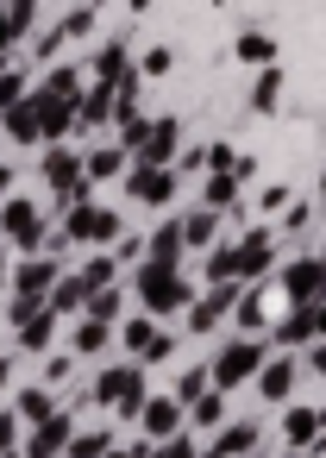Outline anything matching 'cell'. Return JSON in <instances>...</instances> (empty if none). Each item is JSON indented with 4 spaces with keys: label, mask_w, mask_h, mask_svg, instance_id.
Here are the masks:
<instances>
[{
    "label": "cell",
    "mask_w": 326,
    "mask_h": 458,
    "mask_svg": "<svg viewBox=\"0 0 326 458\" xmlns=\"http://www.w3.org/2000/svg\"><path fill=\"white\" fill-rule=\"evenodd\" d=\"M270 364V345L263 339H226L220 352H213V364H207V383L226 395V389H238L245 377H257Z\"/></svg>",
    "instance_id": "cell-1"
},
{
    "label": "cell",
    "mask_w": 326,
    "mask_h": 458,
    "mask_svg": "<svg viewBox=\"0 0 326 458\" xmlns=\"http://www.w3.org/2000/svg\"><path fill=\"white\" fill-rule=\"evenodd\" d=\"M95 402L113 408V414H126V420H138V414H145V364H113V370H101V377H95Z\"/></svg>",
    "instance_id": "cell-2"
},
{
    "label": "cell",
    "mask_w": 326,
    "mask_h": 458,
    "mask_svg": "<svg viewBox=\"0 0 326 458\" xmlns=\"http://www.w3.org/2000/svg\"><path fill=\"white\" fill-rule=\"evenodd\" d=\"M138 301H145V314H151V320H163V314H188L195 289H188L176 270H157V264H145V270H138Z\"/></svg>",
    "instance_id": "cell-3"
},
{
    "label": "cell",
    "mask_w": 326,
    "mask_h": 458,
    "mask_svg": "<svg viewBox=\"0 0 326 458\" xmlns=\"http://www.w3.org/2000/svg\"><path fill=\"white\" fill-rule=\"evenodd\" d=\"M63 239H70V245H113V239H126V226H120V214H113V208L76 201V208L63 214Z\"/></svg>",
    "instance_id": "cell-4"
},
{
    "label": "cell",
    "mask_w": 326,
    "mask_h": 458,
    "mask_svg": "<svg viewBox=\"0 0 326 458\" xmlns=\"http://www.w3.org/2000/svg\"><path fill=\"white\" fill-rule=\"evenodd\" d=\"M45 182H51L70 208H76V201H88V189H95V182H88V170H82V157H76L70 145H51V151H45Z\"/></svg>",
    "instance_id": "cell-5"
},
{
    "label": "cell",
    "mask_w": 326,
    "mask_h": 458,
    "mask_svg": "<svg viewBox=\"0 0 326 458\" xmlns=\"http://www.w3.org/2000/svg\"><path fill=\"white\" fill-rule=\"evenodd\" d=\"M282 289H288V301L295 308H320L326 301V258H295L288 270H282Z\"/></svg>",
    "instance_id": "cell-6"
},
{
    "label": "cell",
    "mask_w": 326,
    "mask_h": 458,
    "mask_svg": "<svg viewBox=\"0 0 326 458\" xmlns=\"http://www.w3.org/2000/svg\"><path fill=\"white\" fill-rule=\"evenodd\" d=\"M0 226H7V239H13L20 251H38V245H45V220H38V208H32L26 195H13L7 208H0Z\"/></svg>",
    "instance_id": "cell-7"
},
{
    "label": "cell",
    "mask_w": 326,
    "mask_h": 458,
    "mask_svg": "<svg viewBox=\"0 0 326 458\" xmlns=\"http://www.w3.org/2000/svg\"><path fill=\"white\" fill-rule=\"evenodd\" d=\"M57 276H63V264L45 251V258H26L20 270H13V295H32V301H51V289H57Z\"/></svg>",
    "instance_id": "cell-8"
},
{
    "label": "cell",
    "mask_w": 326,
    "mask_h": 458,
    "mask_svg": "<svg viewBox=\"0 0 326 458\" xmlns=\"http://www.w3.org/2000/svg\"><path fill=\"white\" fill-rule=\"evenodd\" d=\"M70 439H76V420H70V408H63L57 420H45V427L26 433V458H63Z\"/></svg>",
    "instance_id": "cell-9"
},
{
    "label": "cell",
    "mask_w": 326,
    "mask_h": 458,
    "mask_svg": "<svg viewBox=\"0 0 326 458\" xmlns=\"http://www.w3.org/2000/svg\"><path fill=\"white\" fill-rule=\"evenodd\" d=\"M176 145H182V120H151V139H145V151H138V164L145 170H170V157H176Z\"/></svg>",
    "instance_id": "cell-10"
},
{
    "label": "cell",
    "mask_w": 326,
    "mask_h": 458,
    "mask_svg": "<svg viewBox=\"0 0 326 458\" xmlns=\"http://www.w3.org/2000/svg\"><path fill=\"white\" fill-rule=\"evenodd\" d=\"M270 264H276V233L270 226H251L238 239V276H270Z\"/></svg>",
    "instance_id": "cell-11"
},
{
    "label": "cell",
    "mask_w": 326,
    "mask_h": 458,
    "mask_svg": "<svg viewBox=\"0 0 326 458\" xmlns=\"http://www.w3.org/2000/svg\"><path fill=\"white\" fill-rule=\"evenodd\" d=\"M138 420H145L151 439H176V433H182V402H176V395H145V414H138Z\"/></svg>",
    "instance_id": "cell-12"
},
{
    "label": "cell",
    "mask_w": 326,
    "mask_h": 458,
    "mask_svg": "<svg viewBox=\"0 0 326 458\" xmlns=\"http://www.w3.org/2000/svg\"><path fill=\"white\" fill-rule=\"evenodd\" d=\"M132 195H138L145 208H163V201L176 195V170H145V164H138V170H132Z\"/></svg>",
    "instance_id": "cell-13"
},
{
    "label": "cell",
    "mask_w": 326,
    "mask_h": 458,
    "mask_svg": "<svg viewBox=\"0 0 326 458\" xmlns=\"http://www.w3.org/2000/svg\"><path fill=\"white\" fill-rule=\"evenodd\" d=\"M88 295H95V289H88V283H82V270H63V276H57V289H51V301H45V308H51V314H57V320H63V314H76V308H88Z\"/></svg>",
    "instance_id": "cell-14"
},
{
    "label": "cell",
    "mask_w": 326,
    "mask_h": 458,
    "mask_svg": "<svg viewBox=\"0 0 326 458\" xmlns=\"http://www.w3.org/2000/svg\"><path fill=\"white\" fill-rule=\"evenodd\" d=\"M295 370H301V364H295L288 352H276V358L257 370V389H263V402H282V395L295 389Z\"/></svg>",
    "instance_id": "cell-15"
},
{
    "label": "cell",
    "mask_w": 326,
    "mask_h": 458,
    "mask_svg": "<svg viewBox=\"0 0 326 458\" xmlns=\"http://www.w3.org/2000/svg\"><path fill=\"white\" fill-rule=\"evenodd\" d=\"M113 114H120V82H95V89L82 95V114H76V120H82V126H101V120H113Z\"/></svg>",
    "instance_id": "cell-16"
},
{
    "label": "cell",
    "mask_w": 326,
    "mask_h": 458,
    "mask_svg": "<svg viewBox=\"0 0 326 458\" xmlns=\"http://www.w3.org/2000/svg\"><path fill=\"white\" fill-rule=\"evenodd\" d=\"M145 251H151L157 270H176V258H182V220H163V226L145 239Z\"/></svg>",
    "instance_id": "cell-17"
},
{
    "label": "cell",
    "mask_w": 326,
    "mask_h": 458,
    "mask_svg": "<svg viewBox=\"0 0 326 458\" xmlns=\"http://www.w3.org/2000/svg\"><path fill=\"white\" fill-rule=\"evenodd\" d=\"M13 414H20V420H32V427H45V420H57L63 408H57V395H51L45 383H32V389H20V402H13Z\"/></svg>",
    "instance_id": "cell-18"
},
{
    "label": "cell",
    "mask_w": 326,
    "mask_h": 458,
    "mask_svg": "<svg viewBox=\"0 0 326 458\" xmlns=\"http://www.w3.org/2000/svg\"><path fill=\"white\" fill-rule=\"evenodd\" d=\"M232 51H238L245 64H257V70H270V64H276V38H270L263 26H251V32H238V45H232Z\"/></svg>",
    "instance_id": "cell-19"
},
{
    "label": "cell",
    "mask_w": 326,
    "mask_h": 458,
    "mask_svg": "<svg viewBox=\"0 0 326 458\" xmlns=\"http://www.w3.org/2000/svg\"><path fill=\"white\" fill-rule=\"evenodd\" d=\"M95 76H101V82H120V76H132V57H126V38H107V45L95 51Z\"/></svg>",
    "instance_id": "cell-20"
},
{
    "label": "cell",
    "mask_w": 326,
    "mask_h": 458,
    "mask_svg": "<svg viewBox=\"0 0 326 458\" xmlns=\"http://www.w3.org/2000/svg\"><path fill=\"white\" fill-rule=\"evenodd\" d=\"M7 139H13V145H38V139H45V126H38V107H32V95H26V101H20V107L7 114Z\"/></svg>",
    "instance_id": "cell-21"
},
{
    "label": "cell",
    "mask_w": 326,
    "mask_h": 458,
    "mask_svg": "<svg viewBox=\"0 0 326 458\" xmlns=\"http://www.w3.org/2000/svg\"><path fill=\"white\" fill-rule=\"evenodd\" d=\"M82 170H88V182H107V176L126 170V151H120V145H95V151L82 157Z\"/></svg>",
    "instance_id": "cell-22"
},
{
    "label": "cell",
    "mask_w": 326,
    "mask_h": 458,
    "mask_svg": "<svg viewBox=\"0 0 326 458\" xmlns=\"http://www.w3.org/2000/svg\"><path fill=\"white\" fill-rule=\"evenodd\" d=\"M82 320L120 327V320H126V301H120V289H95V295H88V308H82Z\"/></svg>",
    "instance_id": "cell-23"
},
{
    "label": "cell",
    "mask_w": 326,
    "mask_h": 458,
    "mask_svg": "<svg viewBox=\"0 0 326 458\" xmlns=\"http://www.w3.org/2000/svg\"><path fill=\"white\" fill-rule=\"evenodd\" d=\"M157 333H163V327H157L151 314H138V320H120V339L132 345V364H138V358H145V352L157 345Z\"/></svg>",
    "instance_id": "cell-24"
},
{
    "label": "cell",
    "mask_w": 326,
    "mask_h": 458,
    "mask_svg": "<svg viewBox=\"0 0 326 458\" xmlns=\"http://www.w3.org/2000/svg\"><path fill=\"white\" fill-rule=\"evenodd\" d=\"M282 433H288V445H307V439H320V408H288L282 414Z\"/></svg>",
    "instance_id": "cell-25"
},
{
    "label": "cell",
    "mask_w": 326,
    "mask_h": 458,
    "mask_svg": "<svg viewBox=\"0 0 326 458\" xmlns=\"http://www.w3.org/2000/svg\"><path fill=\"white\" fill-rule=\"evenodd\" d=\"M251 445H257V420H238V427L213 433V452H220V458H245Z\"/></svg>",
    "instance_id": "cell-26"
},
{
    "label": "cell",
    "mask_w": 326,
    "mask_h": 458,
    "mask_svg": "<svg viewBox=\"0 0 326 458\" xmlns=\"http://www.w3.org/2000/svg\"><path fill=\"white\" fill-rule=\"evenodd\" d=\"M182 245H220V214H213V208L188 214V220H182Z\"/></svg>",
    "instance_id": "cell-27"
},
{
    "label": "cell",
    "mask_w": 326,
    "mask_h": 458,
    "mask_svg": "<svg viewBox=\"0 0 326 458\" xmlns=\"http://www.w3.org/2000/svg\"><path fill=\"white\" fill-rule=\"evenodd\" d=\"M82 283H88V289H120V258H113V251H95V258L82 264Z\"/></svg>",
    "instance_id": "cell-28"
},
{
    "label": "cell",
    "mask_w": 326,
    "mask_h": 458,
    "mask_svg": "<svg viewBox=\"0 0 326 458\" xmlns=\"http://www.w3.org/2000/svg\"><path fill=\"white\" fill-rule=\"evenodd\" d=\"M276 95H282V70L270 64V70H257V82H251V107H257V114H270V107H276Z\"/></svg>",
    "instance_id": "cell-29"
},
{
    "label": "cell",
    "mask_w": 326,
    "mask_h": 458,
    "mask_svg": "<svg viewBox=\"0 0 326 458\" xmlns=\"http://www.w3.org/2000/svg\"><path fill=\"white\" fill-rule=\"evenodd\" d=\"M213 283H238V245L207 251V289H213Z\"/></svg>",
    "instance_id": "cell-30"
},
{
    "label": "cell",
    "mask_w": 326,
    "mask_h": 458,
    "mask_svg": "<svg viewBox=\"0 0 326 458\" xmlns=\"http://www.w3.org/2000/svg\"><path fill=\"white\" fill-rule=\"evenodd\" d=\"M232 320L245 327V339H257V327H263V289H245L238 308H232Z\"/></svg>",
    "instance_id": "cell-31"
},
{
    "label": "cell",
    "mask_w": 326,
    "mask_h": 458,
    "mask_svg": "<svg viewBox=\"0 0 326 458\" xmlns=\"http://www.w3.org/2000/svg\"><path fill=\"white\" fill-rule=\"evenodd\" d=\"M313 339V308H295L282 327H276V345H307Z\"/></svg>",
    "instance_id": "cell-32"
},
{
    "label": "cell",
    "mask_w": 326,
    "mask_h": 458,
    "mask_svg": "<svg viewBox=\"0 0 326 458\" xmlns=\"http://www.w3.org/2000/svg\"><path fill=\"white\" fill-rule=\"evenodd\" d=\"M51 339H57V314H51V308H45L32 327H20V352H45Z\"/></svg>",
    "instance_id": "cell-33"
},
{
    "label": "cell",
    "mask_w": 326,
    "mask_h": 458,
    "mask_svg": "<svg viewBox=\"0 0 326 458\" xmlns=\"http://www.w3.org/2000/svg\"><path fill=\"white\" fill-rule=\"evenodd\" d=\"M107 339H113V327H101V320H76V333H70L76 352H101Z\"/></svg>",
    "instance_id": "cell-34"
},
{
    "label": "cell",
    "mask_w": 326,
    "mask_h": 458,
    "mask_svg": "<svg viewBox=\"0 0 326 458\" xmlns=\"http://www.w3.org/2000/svg\"><path fill=\"white\" fill-rule=\"evenodd\" d=\"M107 452H113V433H76L63 458H107Z\"/></svg>",
    "instance_id": "cell-35"
},
{
    "label": "cell",
    "mask_w": 326,
    "mask_h": 458,
    "mask_svg": "<svg viewBox=\"0 0 326 458\" xmlns=\"http://www.w3.org/2000/svg\"><path fill=\"white\" fill-rule=\"evenodd\" d=\"M45 89H51V95H70V101H82V95H88V89H82V70H70V64H63V70H51V76H45Z\"/></svg>",
    "instance_id": "cell-36"
},
{
    "label": "cell",
    "mask_w": 326,
    "mask_h": 458,
    "mask_svg": "<svg viewBox=\"0 0 326 458\" xmlns=\"http://www.w3.org/2000/svg\"><path fill=\"white\" fill-rule=\"evenodd\" d=\"M232 201H238V176H207V208L226 214Z\"/></svg>",
    "instance_id": "cell-37"
},
{
    "label": "cell",
    "mask_w": 326,
    "mask_h": 458,
    "mask_svg": "<svg viewBox=\"0 0 326 458\" xmlns=\"http://www.w3.org/2000/svg\"><path fill=\"white\" fill-rule=\"evenodd\" d=\"M20 101H26V76L13 70V76H0V120H7V114H13Z\"/></svg>",
    "instance_id": "cell-38"
},
{
    "label": "cell",
    "mask_w": 326,
    "mask_h": 458,
    "mask_svg": "<svg viewBox=\"0 0 326 458\" xmlns=\"http://www.w3.org/2000/svg\"><path fill=\"white\" fill-rule=\"evenodd\" d=\"M7 26H13V38H26V26H32V13H38V0H7Z\"/></svg>",
    "instance_id": "cell-39"
},
{
    "label": "cell",
    "mask_w": 326,
    "mask_h": 458,
    "mask_svg": "<svg viewBox=\"0 0 326 458\" xmlns=\"http://www.w3.org/2000/svg\"><path fill=\"white\" fill-rule=\"evenodd\" d=\"M213 383H207V370H182V383H176V402H201Z\"/></svg>",
    "instance_id": "cell-40"
},
{
    "label": "cell",
    "mask_w": 326,
    "mask_h": 458,
    "mask_svg": "<svg viewBox=\"0 0 326 458\" xmlns=\"http://www.w3.org/2000/svg\"><path fill=\"white\" fill-rule=\"evenodd\" d=\"M145 139H151V120L126 114V120H120V145H138V151H145Z\"/></svg>",
    "instance_id": "cell-41"
},
{
    "label": "cell",
    "mask_w": 326,
    "mask_h": 458,
    "mask_svg": "<svg viewBox=\"0 0 326 458\" xmlns=\"http://www.w3.org/2000/svg\"><path fill=\"white\" fill-rule=\"evenodd\" d=\"M220 414H226V395H220V389L195 402V420H201V427H220Z\"/></svg>",
    "instance_id": "cell-42"
},
{
    "label": "cell",
    "mask_w": 326,
    "mask_h": 458,
    "mask_svg": "<svg viewBox=\"0 0 326 458\" xmlns=\"http://www.w3.org/2000/svg\"><path fill=\"white\" fill-rule=\"evenodd\" d=\"M13 445H20V414H13V408H0V458H7Z\"/></svg>",
    "instance_id": "cell-43"
},
{
    "label": "cell",
    "mask_w": 326,
    "mask_h": 458,
    "mask_svg": "<svg viewBox=\"0 0 326 458\" xmlns=\"http://www.w3.org/2000/svg\"><path fill=\"white\" fill-rule=\"evenodd\" d=\"M170 70H176V51H170V45H157V51L145 57V76H170Z\"/></svg>",
    "instance_id": "cell-44"
},
{
    "label": "cell",
    "mask_w": 326,
    "mask_h": 458,
    "mask_svg": "<svg viewBox=\"0 0 326 458\" xmlns=\"http://www.w3.org/2000/svg\"><path fill=\"white\" fill-rule=\"evenodd\" d=\"M157 458H201V452H195V439H188V433H176V439H163V445H157Z\"/></svg>",
    "instance_id": "cell-45"
},
{
    "label": "cell",
    "mask_w": 326,
    "mask_h": 458,
    "mask_svg": "<svg viewBox=\"0 0 326 458\" xmlns=\"http://www.w3.org/2000/svg\"><path fill=\"white\" fill-rule=\"evenodd\" d=\"M88 26H95V7H76V13H70V20H63V38H82V32H88Z\"/></svg>",
    "instance_id": "cell-46"
},
{
    "label": "cell",
    "mask_w": 326,
    "mask_h": 458,
    "mask_svg": "<svg viewBox=\"0 0 326 458\" xmlns=\"http://www.w3.org/2000/svg\"><path fill=\"white\" fill-rule=\"evenodd\" d=\"M63 45H70V38H63V26H51V32H38V45H32V51H38V57H57Z\"/></svg>",
    "instance_id": "cell-47"
},
{
    "label": "cell",
    "mask_w": 326,
    "mask_h": 458,
    "mask_svg": "<svg viewBox=\"0 0 326 458\" xmlns=\"http://www.w3.org/2000/svg\"><path fill=\"white\" fill-rule=\"evenodd\" d=\"M307 220H313V201H288V214H282V226H288V233H301Z\"/></svg>",
    "instance_id": "cell-48"
},
{
    "label": "cell",
    "mask_w": 326,
    "mask_h": 458,
    "mask_svg": "<svg viewBox=\"0 0 326 458\" xmlns=\"http://www.w3.org/2000/svg\"><path fill=\"white\" fill-rule=\"evenodd\" d=\"M170 352H176V333H170V327H163V333H157V345H151V352H145V358H138V364H163V358H170Z\"/></svg>",
    "instance_id": "cell-49"
},
{
    "label": "cell",
    "mask_w": 326,
    "mask_h": 458,
    "mask_svg": "<svg viewBox=\"0 0 326 458\" xmlns=\"http://www.w3.org/2000/svg\"><path fill=\"white\" fill-rule=\"evenodd\" d=\"M257 201H263V214H282V208H288V189H282V182H270Z\"/></svg>",
    "instance_id": "cell-50"
},
{
    "label": "cell",
    "mask_w": 326,
    "mask_h": 458,
    "mask_svg": "<svg viewBox=\"0 0 326 458\" xmlns=\"http://www.w3.org/2000/svg\"><path fill=\"white\" fill-rule=\"evenodd\" d=\"M301 364H307V370H320V377H326V339H320V345H307V358H301Z\"/></svg>",
    "instance_id": "cell-51"
},
{
    "label": "cell",
    "mask_w": 326,
    "mask_h": 458,
    "mask_svg": "<svg viewBox=\"0 0 326 458\" xmlns=\"http://www.w3.org/2000/svg\"><path fill=\"white\" fill-rule=\"evenodd\" d=\"M7 45H20V38H13V26H7V13H0V57H7Z\"/></svg>",
    "instance_id": "cell-52"
},
{
    "label": "cell",
    "mask_w": 326,
    "mask_h": 458,
    "mask_svg": "<svg viewBox=\"0 0 326 458\" xmlns=\"http://www.w3.org/2000/svg\"><path fill=\"white\" fill-rule=\"evenodd\" d=\"M313 339H326V301L313 308Z\"/></svg>",
    "instance_id": "cell-53"
},
{
    "label": "cell",
    "mask_w": 326,
    "mask_h": 458,
    "mask_svg": "<svg viewBox=\"0 0 326 458\" xmlns=\"http://www.w3.org/2000/svg\"><path fill=\"white\" fill-rule=\"evenodd\" d=\"M13 189V164H0V195H7Z\"/></svg>",
    "instance_id": "cell-54"
},
{
    "label": "cell",
    "mask_w": 326,
    "mask_h": 458,
    "mask_svg": "<svg viewBox=\"0 0 326 458\" xmlns=\"http://www.w3.org/2000/svg\"><path fill=\"white\" fill-rule=\"evenodd\" d=\"M7 383H13V364H7V358H0V389H7Z\"/></svg>",
    "instance_id": "cell-55"
},
{
    "label": "cell",
    "mask_w": 326,
    "mask_h": 458,
    "mask_svg": "<svg viewBox=\"0 0 326 458\" xmlns=\"http://www.w3.org/2000/svg\"><path fill=\"white\" fill-rule=\"evenodd\" d=\"M107 458H132V445H113V452H107Z\"/></svg>",
    "instance_id": "cell-56"
},
{
    "label": "cell",
    "mask_w": 326,
    "mask_h": 458,
    "mask_svg": "<svg viewBox=\"0 0 326 458\" xmlns=\"http://www.w3.org/2000/svg\"><path fill=\"white\" fill-rule=\"evenodd\" d=\"M126 7H132V13H145V7H151V0H126Z\"/></svg>",
    "instance_id": "cell-57"
},
{
    "label": "cell",
    "mask_w": 326,
    "mask_h": 458,
    "mask_svg": "<svg viewBox=\"0 0 326 458\" xmlns=\"http://www.w3.org/2000/svg\"><path fill=\"white\" fill-rule=\"evenodd\" d=\"M0 283H7V258H0Z\"/></svg>",
    "instance_id": "cell-58"
},
{
    "label": "cell",
    "mask_w": 326,
    "mask_h": 458,
    "mask_svg": "<svg viewBox=\"0 0 326 458\" xmlns=\"http://www.w3.org/2000/svg\"><path fill=\"white\" fill-rule=\"evenodd\" d=\"M320 195H326V176H320Z\"/></svg>",
    "instance_id": "cell-59"
}]
</instances>
